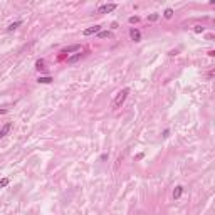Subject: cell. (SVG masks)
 <instances>
[{
  "mask_svg": "<svg viewBox=\"0 0 215 215\" xmlns=\"http://www.w3.org/2000/svg\"><path fill=\"white\" fill-rule=\"evenodd\" d=\"M111 35H113V34H111L109 30H101V32L98 34V37H99V39H109Z\"/></svg>",
  "mask_w": 215,
  "mask_h": 215,
  "instance_id": "cell-11",
  "label": "cell"
},
{
  "mask_svg": "<svg viewBox=\"0 0 215 215\" xmlns=\"http://www.w3.org/2000/svg\"><path fill=\"white\" fill-rule=\"evenodd\" d=\"M10 129H12V123H5L3 126L0 128V139H2V138H5L7 135H9Z\"/></svg>",
  "mask_w": 215,
  "mask_h": 215,
  "instance_id": "cell-6",
  "label": "cell"
},
{
  "mask_svg": "<svg viewBox=\"0 0 215 215\" xmlns=\"http://www.w3.org/2000/svg\"><path fill=\"white\" fill-rule=\"evenodd\" d=\"M108 158H109V153H103V155H101V158H99V160H101V161H106Z\"/></svg>",
  "mask_w": 215,
  "mask_h": 215,
  "instance_id": "cell-18",
  "label": "cell"
},
{
  "mask_svg": "<svg viewBox=\"0 0 215 215\" xmlns=\"http://www.w3.org/2000/svg\"><path fill=\"white\" fill-rule=\"evenodd\" d=\"M128 94H129V88H125L121 89L119 93L116 94V98H114V101H113V109H119V108L125 104V101H126Z\"/></svg>",
  "mask_w": 215,
  "mask_h": 215,
  "instance_id": "cell-1",
  "label": "cell"
},
{
  "mask_svg": "<svg viewBox=\"0 0 215 215\" xmlns=\"http://www.w3.org/2000/svg\"><path fill=\"white\" fill-rule=\"evenodd\" d=\"M9 183H10L9 178H2V180H0V188H5V186L9 185Z\"/></svg>",
  "mask_w": 215,
  "mask_h": 215,
  "instance_id": "cell-16",
  "label": "cell"
},
{
  "mask_svg": "<svg viewBox=\"0 0 215 215\" xmlns=\"http://www.w3.org/2000/svg\"><path fill=\"white\" fill-rule=\"evenodd\" d=\"M203 30H205V27H202V25H195V27H193V32H195V34H202Z\"/></svg>",
  "mask_w": 215,
  "mask_h": 215,
  "instance_id": "cell-17",
  "label": "cell"
},
{
  "mask_svg": "<svg viewBox=\"0 0 215 215\" xmlns=\"http://www.w3.org/2000/svg\"><path fill=\"white\" fill-rule=\"evenodd\" d=\"M52 81H54V79L50 78V76H40V78L37 79V82H39V84H50Z\"/></svg>",
  "mask_w": 215,
  "mask_h": 215,
  "instance_id": "cell-9",
  "label": "cell"
},
{
  "mask_svg": "<svg viewBox=\"0 0 215 215\" xmlns=\"http://www.w3.org/2000/svg\"><path fill=\"white\" fill-rule=\"evenodd\" d=\"M170 136V129H165V131H163V138H168Z\"/></svg>",
  "mask_w": 215,
  "mask_h": 215,
  "instance_id": "cell-19",
  "label": "cell"
},
{
  "mask_svg": "<svg viewBox=\"0 0 215 215\" xmlns=\"http://www.w3.org/2000/svg\"><path fill=\"white\" fill-rule=\"evenodd\" d=\"M160 19V14H151V15H148V22H155V20Z\"/></svg>",
  "mask_w": 215,
  "mask_h": 215,
  "instance_id": "cell-14",
  "label": "cell"
},
{
  "mask_svg": "<svg viewBox=\"0 0 215 215\" xmlns=\"http://www.w3.org/2000/svg\"><path fill=\"white\" fill-rule=\"evenodd\" d=\"M82 47H81V44H72V46H67V47H64V49L61 50V56H64V54H72V52H81Z\"/></svg>",
  "mask_w": 215,
  "mask_h": 215,
  "instance_id": "cell-2",
  "label": "cell"
},
{
  "mask_svg": "<svg viewBox=\"0 0 215 215\" xmlns=\"http://www.w3.org/2000/svg\"><path fill=\"white\" fill-rule=\"evenodd\" d=\"M101 32V25H93V27H88V29L82 30V35H94V34H99Z\"/></svg>",
  "mask_w": 215,
  "mask_h": 215,
  "instance_id": "cell-4",
  "label": "cell"
},
{
  "mask_svg": "<svg viewBox=\"0 0 215 215\" xmlns=\"http://www.w3.org/2000/svg\"><path fill=\"white\" fill-rule=\"evenodd\" d=\"M128 22H129V24H138V22H139V17H138V15H131V17L128 19Z\"/></svg>",
  "mask_w": 215,
  "mask_h": 215,
  "instance_id": "cell-15",
  "label": "cell"
},
{
  "mask_svg": "<svg viewBox=\"0 0 215 215\" xmlns=\"http://www.w3.org/2000/svg\"><path fill=\"white\" fill-rule=\"evenodd\" d=\"M20 25H22V20H15V22H12L9 27H7V30H9V32H12V30H15L17 27H20Z\"/></svg>",
  "mask_w": 215,
  "mask_h": 215,
  "instance_id": "cell-10",
  "label": "cell"
},
{
  "mask_svg": "<svg viewBox=\"0 0 215 215\" xmlns=\"http://www.w3.org/2000/svg\"><path fill=\"white\" fill-rule=\"evenodd\" d=\"M44 64H46L44 59H37V61H35V69H37V71H42V69H44Z\"/></svg>",
  "mask_w": 215,
  "mask_h": 215,
  "instance_id": "cell-13",
  "label": "cell"
},
{
  "mask_svg": "<svg viewBox=\"0 0 215 215\" xmlns=\"http://www.w3.org/2000/svg\"><path fill=\"white\" fill-rule=\"evenodd\" d=\"M183 195V186L182 185H176L175 190H173V200H180Z\"/></svg>",
  "mask_w": 215,
  "mask_h": 215,
  "instance_id": "cell-7",
  "label": "cell"
},
{
  "mask_svg": "<svg viewBox=\"0 0 215 215\" xmlns=\"http://www.w3.org/2000/svg\"><path fill=\"white\" fill-rule=\"evenodd\" d=\"M208 56H210V57H215V50H208Z\"/></svg>",
  "mask_w": 215,
  "mask_h": 215,
  "instance_id": "cell-21",
  "label": "cell"
},
{
  "mask_svg": "<svg viewBox=\"0 0 215 215\" xmlns=\"http://www.w3.org/2000/svg\"><path fill=\"white\" fill-rule=\"evenodd\" d=\"M116 3H104L98 9V14H111L113 10H116Z\"/></svg>",
  "mask_w": 215,
  "mask_h": 215,
  "instance_id": "cell-3",
  "label": "cell"
},
{
  "mask_svg": "<svg viewBox=\"0 0 215 215\" xmlns=\"http://www.w3.org/2000/svg\"><path fill=\"white\" fill-rule=\"evenodd\" d=\"M176 54H178L176 50H170V52H168V56H171V57H173V56H176Z\"/></svg>",
  "mask_w": 215,
  "mask_h": 215,
  "instance_id": "cell-20",
  "label": "cell"
},
{
  "mask_svg": "<svg viewBox=\"0 0 215 215\" xmlns=\"http://www.w3.org/2000/svg\"><path fill=\"white\" fill-rule=\"evenodd\" d=\"M129 37H131V40H135V42H139L141 40V32L138 29H129Z\"/></svg>",
  "mask_w": 215,
  "mask_h": 215,
  "instance_id": "cell-5",
  "label": "cell"
},
{
  "mask_svg": "<svg viewBox=\"0 0 215 215\" xmlns=\"http://www.w3.org/2000/svg\"><path fill=\"white\" fill-rule=\"evenodd\" d=\"M5 113H7V109H0V116H3Z\"/></svg>",
  "mask_w": 215,
  "mask_h": 215,
  "instance_id": "cell-22",
  "label": "cell"
},
{
  "mask_svg": "<svg viewBox=\"0 0 215 215\" xmlns=\"http://www.w3.org/2000/svg\"><path fill=\"white\" fill-rule=\"evenodd\" d=\"M163 17L170 20L171 17H173V9H170V7H168V9H165V12H163Z\"/></svg>",
  "mask_w": 215,
  "mask_h": 215,
  "instance_id": "cell-12",
  "label": "cell"
},
{
  "mask_svg": "<svg viewBox=\"0 0 215 215\" xmlns=\"http://www.w3.org/2000/svg\"><path fill=\"white\" fill-rule=\"evenodd\" d=\"M79 59H82V54H81V52H76L74 56L67 57V64H74V62H78Z\"/></svg>",
  "mask_w": 215,
  "mask_h": 215,
  "instance_id": "cell-8",
  "label": "cell"
}]
</instances>
